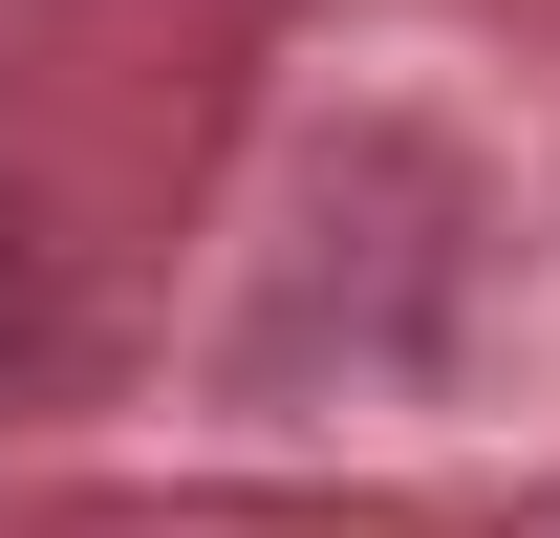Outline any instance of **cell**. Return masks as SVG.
<instances>
[{"label":"cell","mask_w":560,"mask_h":538,"mask_svg":"<svg viewBox=\"0 0 560 538\" xmlns=\"http://www.w3.org/2000/svg\"><path fill=\"white\" fill-rule=\"evenodd\" d=\"M44 366H66V259H44V237L0 215V409L44 388Z\"/></svg>","instance_id":"cell-1"}]
</instances>
